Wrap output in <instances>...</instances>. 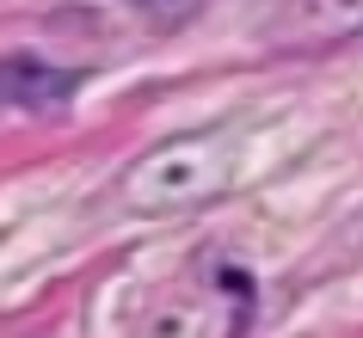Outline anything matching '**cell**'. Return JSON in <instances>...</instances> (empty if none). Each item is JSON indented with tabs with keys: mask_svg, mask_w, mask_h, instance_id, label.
<instances>
[{
	"mask_svg": "<svg viewBox=\"0 0 363 338\" xmlns=\"http://www.w3.org/2000/svg\"><path fill=\"white\" fill-rule=\"evenodd\" d=\"M142 6H154V13H167V6H179V0H142Z\"/></svg>",
	"mask_w": 363,
	"mask_h": 338,
	"instance_id": "3",
	"label": "cell"
},
{
	"mask_svg": "<svg viewBox=\"0 0 363 338\" xmlns=\"http://www.w3.org/2000/svg\"><path fill=\"white\" fill-rule=\"evenodd\" d=\"M222 185H228V148L216 135H185V142L154 148L130 172V203H142V209H191L203 197H216Z\"/></svg>",
	"mask_w": 363,
	"mask_h": 338,
	"instance_id": "1",
	"label": "cell"
},
{
	"mask_svg": "<svg viewBox=\"0 0 363 338\" xmlns=\"http://www.w3.org/2000/svg\"><path fill=\"white\" fill-rule=\"evenodd\" d=\"M80 93L74 68H56L43 56H0V105L6 111H56Z\"/></svg>",
	"mask_w": 363,
	"mask_h": 338,
	"instance_id": "2",
	"label": "cell"
}]
</instances>
